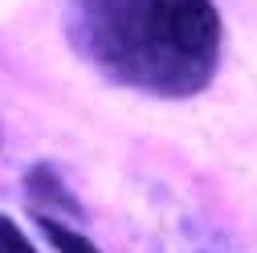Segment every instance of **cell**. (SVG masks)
Returning <instances> with one entry per match:
<instances>
[{"instance_id": "cell-1", "label": "cell", "mask_w": 257, "mask_h": 253, "mask_svg": "<svg viewBox=\"0 0 257 253\" xmlns=\"http://www.w3.org/2000/svg\"><path fill=\"white\" fill-rule=\"evenodd\" d=\"M66 41L102 82L159 102L204 94L220 70L216 0H66Z\"/></svg>"}, {"instance_id": "cell-2", "label": "cell", "mask_w": 257, "mask_h": 253, "mask_svg": "<svg viewBox=\"0 0 257 253\" xmlns=\"http://www.w3.org/2000/svg\"><path fill=\"white\" fill-rule=\"evenodd\" d=\"M21 188H25L29 216H53V220H66V225H78V229H86V225H90V216H86L82 200L70 192L66 176H61L53 164H45V160H41V164H33V168L25 172Z\"/></svg>"}, {"instance_id": "cell-3", "label": "cell", "mask_w": 257, "mask_h": 253, "mask_svg": "<svg viewBox=\"0 0 257 253\" xmlns=\"http://www.w3.org/2000/svg\"><path fill=\"white\" fill-rule=\"evenodd\" d=\"M33 225L41 229V237L57 253H102L98 245L90 241V233L78 229V225H66V220H53V216H33Z\"/></svg>"}, {"instance_id": "cell-4", "label": "cell", "mask_w": 257, "mask_h": 253, "mask_svg": "<svg viewBox=\"0 0 257 253\" xmlns=\"http://www.w3.org/2000/svg\"><path fill=\"white\" fill-rule=\"evenodd\" d=\"M0 253H37V245L29 241V233L5 212H0Z\"/></svg>"}]
</instances>
